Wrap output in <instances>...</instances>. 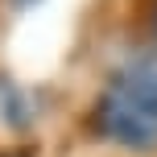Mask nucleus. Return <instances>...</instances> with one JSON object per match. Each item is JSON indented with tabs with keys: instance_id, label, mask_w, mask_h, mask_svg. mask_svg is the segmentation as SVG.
Here are the masks:
<instances>
[{
	"instance_id": "1",
	"label": "nucleus",
	"mask_w": 157,
	"mask_h": 157,
	"mask_svg": "<svg viewBox=\"0 0 157 157\" xmlns=\"http://www.w3.org/2000/svg\"><path fill=\"white\" fill-rule=\"evenodd\" d=\"M99 128L120 145L157 149V58H132L99 99Z\"/></svg>"
},
{
	"instance_id": "2",
	"label": "nucleus",
	"mask_w": 157,
	"mask_h": 157,
	"mask_svg": "<svg viewBox=\"0 0 157 157\" xmlns=\"http://www.w3.org/2000/svg\"><path fill=\"white\" fill-rule=\"evenodd\" d=\"M29 4H37V0H13V8H29Z\"/></svg>"
},
{
	"instance_id": "3",
	"label": "nucleus",
	"mask_w": 157,
	"mask_h": 157,
	"mask_svg": "<svg viewBox=\"0 0 157 157\" xmlns=\"http://www.w3.org/2000/svg\"><path fill=\"white\" fill-rule=\"evenodd\" d=\"M153 37H157V0H153Z\"/></svg>"
}]
</instances>
